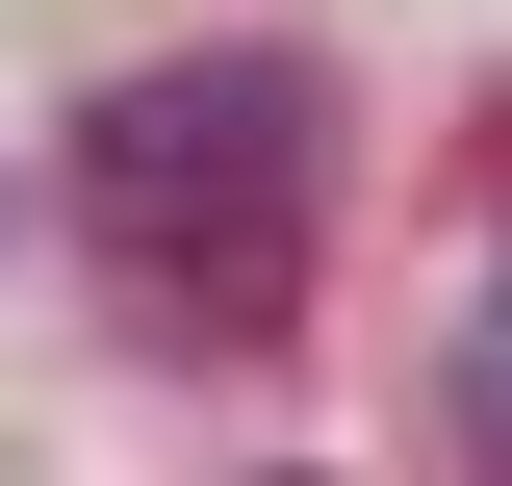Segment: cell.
<instances>
[{
	"label": "cell",
	"mask_w": 512,
	"mask_h": 486,
	"mask_svg": "<svg viewBox=\"0 0 512 486\" xmlns=\"http://www.w3.org/2000/svg\"><path fill=\"white\" fill-rule=\"evenodd\" d=\"M77 205H103L128 307L256 359L282 307H308V205H333V77L308 52H154L77 103Z\"/></svg>",
	"instance_id": "6da1fadb"
}]
</instances>
